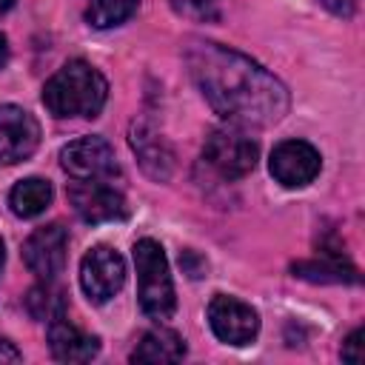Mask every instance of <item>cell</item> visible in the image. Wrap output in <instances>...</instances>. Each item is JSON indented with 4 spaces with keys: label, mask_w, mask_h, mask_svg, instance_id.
Wrapping results in <instances>:
<instances>
[{
    "label": "cell",
    "mask_w": 365,
    "mask_h": 365,
    "mask_svg": "<svg viewBox=\"0 0 365 365\" xmlns=\"http://www.w3.org/2000/svg\"><path fill=\"white\" fill-rule=\"evenodd\" d=\"M208 165L228 177V180H240L245 174L254 171L257 165V157H259V148L257 143L242 131V128H234V125H225V128H214L205 140V148H202Z\"/></svg>",
    "instance_id": "277c9868"
},
{
    "label": "cell",
    "mask_w": 365,
    "mask_h": 365,
    "mask_svg": "<svg viewBox=\"0 0 365 365\" xmlns=\"http://www.w3.org/2000/svg\"><path fill=\"white\" fill-rule=\"evenodd\" d=\"M140 0H88L86 6V20L94 29H111L125 23L137 11Z\"/></svg>",
    "instance_id": "ac0fdd59"
},
{
    "label": "cell",
    "mask_w": 365,
    "mask_h": 365,
    "mask_svg": "<svg viewBox=\"0 0 365 365\" xmlns=\"http://www.w3.org/2000/svg\"><path fill=\"white\" fill-rule=\"evenodd\" d=\"M319 151L305 140H285L271 151V174L285 188H302L319 174Z\"/></svg>",
    "instance_id": "9c48e42d"
},
{
    "label": "cell",
    "mask_w": 365,
    "mask_h": 365,
    "mask_svg": "<svg viewBox=\"0 0 365 365\" xmlns=\"http://www.w3.org/2000/svg\"><path fill=\"white\" fill-rule=\"evenodd\" d=\"M217 3L220 0H171L177 14H185V17H194V20L217 17Z\"/></svg>",
    "instance_id": "d6986e66"
},
{
    "label": "cell",
    "mask_w": 365,
    "mask_h": 365,
    "mask_svg": "<svg viewBox=\"0 0 365 365\" xmlns=\"http://www.w3.org/2000/svg\"><path fill=\"white\" fill-rule=\"evenodd\" d=\"M188 68L208 106L234 125H274L288 111L285 86L251 57L220 43H194Z\"/></svg>",
    "instance_id": "6da1fadb"
},
{
    "label": "cell",
    "mask_w": 365,
    "mask_h": 365,
    "mask_svg": "<svg viewBox=\"0 0 365 365\" xmlns=\"http://www.w3.org/2000/svg\"><path fill=\"white\" fill-rule=\"evenodd\" d=\"M68 202L86 222H111L128 214L125 197L111 180H74L68 185Z\"/></svg>",
    "instance_id": "8992f818"
},
{
    "label": "cell",
    "mask_w": 365,
    "mask_h": 365,
    "mask_svg": "<svg viewBox=\"0 0 365 365\" xmlns=\"http://www.w3.org/2000/svg\"><path fill=\"white\" fill-rule=\"evenodd\" d=\"M3 259H6V251H3V240H0V268H3Z\"/></svg>",
    "instance_id": "d4e9b609"
},
{
    "label": "cell",
    "mask_w": 365,
    "mask_h": 365,
    "mask_svg": "<svg viewBox=\"0 0 365 365\" xmlns=\"http://www.w3.org/2000/svg\"><path fill=\"white\" fill-rule=\"evenodd\" d=\"M108 83L86 60L66 63L43 88V106L54 117H97L106 106Z\"/></svg>",
    "instance_id": "7a4b0ae2"
},
{
    "label": "cell",
    "mask_w": 365,
    "mask_h": 365,
    "mask_svg": "<svg viewBox=\"0 0 365 365\" xmlns=\"http://www.w3.org/2000/svg\"><path fill=\"white\" fill-rule=\"evenodd\" d=\"M26 311L34 319H43V322H51V319L63 317L66 314L63 291L57 285H51V279H43V285H34L26 294Z\"/></svg>",
    "instance_id": "e0dca14e"
},
{
    "label": "cell",
    "mask_w": 365,
    "mask_h": 365,
    "mask_svg": "<svg viewBox=\"0 0 365 365\" xmlns=\"http://www.w3.org/2000/svg\"><path fill=\"white\" fill-rule=\"evenodd\" d=\"M0 362H20V351L6 339H0Z\"/></svg>",
    "instance_id": "7402d4cb"
},
{
    "label": "cell",
    "mask_w": 365,
    "mask_h": 365,
    "mask_svg": "<svg viewBox=\"0 0 365 365\" xmlns=\"http://www.w3.org/2000/svg\"><path fill=\"white\" fill-rule=\"evenodd\" d=\"M294 274L314 282H356V268L345 265L339 257H322V259H305L294 265Z\"/></svg>",
    "instance_id": "2e32d148"
},
{
    "label": "cell",
    "mask_w": 365,
    "mask_h": 365,
    "mask_svg": "<svg viewBox=\"0 0 365 365\" xmlns=\"http://www.w3.org/2000/svg\"><path fill=\"white\" fill-rule=\"evenodd\" d=\"M60 165L71 180H114L120 165L103 137H80L60 151Z\"/></svg>",
    "instance_id": "5b68a950"
},
{
    "label": "cell",
    "mask_w": 365,
    "mask_h": 365,
    "mask_svg": "<svg viewBox=\"0 0 365 365\" xmlns=\"http://www.w3.org/2000/svg\"><path fill=\"white\" fill-rule=\"evenodd\" d=\"M48 348L60 362H88L100 351V339L77 328L66 314L48 322Z\"/></svg>",
    "instance_id": "7c38bea8"
},
{
    "label": "cell",
    "mask_w": 365,
    "mask_h": 365,
    "mask_svg": "<svg viewBox=\"0 0 365 365\" xmlns=\"http://www.w3.org/2000/svg\"><path fill=\"white\" fill-rule=\"evenodd\" d=\"M134 265H137V297L140 308L151 319H168L177 308L174 282L168 271V259L157 240H137L134 242Z\"/></svg>",
    "instance_id": "3957f363"
},
{
    "label": "cell",
    "mask_w": 365,
    "mask_h": 365,
    "mask_svg": "<svg viewBox=\"0 0 365 365\" xmlns=\"http://www.w3.org/2000/svg\"><path fill=\"white\" fill-rule=\"evenodd\" d=\"M11 3H14V0H0V14H3V11H9V9H11Z\"/></svg>",
    "instance_id": "cb8c5ba5"
},
{
    "label": "cell",
    "mask_w": 365,
    "mask_h": 365,
    "mask_svg": "<svg viewBox=\"0 0 365 365\" xmlns=\"http://www.w3.org/2000/svg\"><path fill=\"white\" fill-rule=\"evenodd\" d=\"M331 14L336 17H354L356 9H359V0H319Z\"/></svg>",
    "instance_id": "ffe728a7"
},
{
    "label": "cell",
    "mask_w": 365,
    "mask_h": 365,
    "mask_svg": "<svg viewBox=\"0 0 365 365\" xmlns=\"http://www.w3.org/2000/svg\"><path fill=\"white\" fill-rule=\"evenodd\" d=\"M359 345H362V328H356V331L345 339V345H342V359H348V362H362Z\"/></svg>",
    "instance_id": "44dd1931"
},
{
    "label": "cell",
    "mask_w": 365,
    "mask_h": 365,
    "mask_svg": "<svg viewBox=\"0 0 365 365\" xmlns=\"http://www.w3.org/2000/svg\"><path fill=\"white\" fill-rule=\"evenodd\" d=\"M6 54H9V48H6V37L0 34V66L6 63Z\"/></svg>",
    "instance_id": "603a6c76"
},
{
    "label": "cell",
    "mask_w": 365,
    "mask_h": 365,
    "mask_svg": "<svg viewBox=\"0 0 365 365\" xmlns=\"http://www.w3.org/2000/svg\"><path fill=\"white\" fill-rule=\"evenodd\" d=\"M131 145H134V151H137L143 168H145L151 177H157V180H165V177H168V171H171V148H168L154 131H148L145 125H134V131H131Z\"/></svg>",
    "instance_id": "5bb4252c"
},
{
    "label": "cell",
    "mask_w": 365,
    "mask_h": 365,
    "mask_svg": "<svg viewBox=\"0 0 365 365\" xmlns=\"http://www.w3.org/2000/svg\"><path fill=\"white\" fill-rule=\"evenodd\" d=\"M9 202H11V211H14L17 217H37V214H43V211L51 205V185H48V180H43V177L20 180V182L11 188Z\"/></svg>",
    "instance_id": "9a60e30c"
},
{
    "label": "cell",
    "mask_w": 365,
    "mask_h": 365,
    "mask_svg": "<svg viewBox=\"0 0 365 365\" xmlns=\"http://www.w3.org/2000/svg\"><path fill=\"white\" fill-rule=\"evenodd\" d=\"M40 145L37 120L20 106H0V163H23Z\"/></svg>",
    "instance_id": "30bf717a"
},
{
    "label": "cell",
    "mask_w": 365,
    "mask_h": 365,
    "mask_svg": "<svg viewBox=\"0 0 365 365\" xmlns=\"http://www.w3.org/2000/svg\"><path fill=\"white\" fill-rule=\"evenodd\" d=\"M66 251H68V234L63 225L51 222L37 228L26 242H23V259L31 274L40 279H54L63 265H66Z\"/></svg>",
    "instance_id": "8fae6325"
},
{
    "label": "cell",
    "mask_w": 365,
    "mask_h": 365,
    "mask_svg": "<svg viewBox=\"0 0 365 365\" xmlns=\"http://www.w3.org/2000/svg\"><path fill=\"white\" fill-rule=\"evenodd\" d=\"M208 322H211V331L228 345H248L259 331L257 311L248 302L225 294H217L208 302Z\"/></svg>",
    "instance_id": "ba28073f"
},
{
    "label": "cell",
    "mask_w": 365,
    "mask_h": 365,
    "mask_svg": "<svg viewBox=\"0 0 365 365\" xmlns=\"http://www.w3.org/2000/svg\"><path fill=\"white\" fill-rule=\"evenodd\" d=\"M185 356V342L180 334L168 331V328H154L148 331L140 345L134 348L131 359L134 362H151V365H163V362H180Z\"/></svg>",
    "instance_id": "4fadbf2b"
},
{
    "label": "cell",
    "mask_w": 365,
    "mask_h": 365,
    "mask_svg": "<svg viewBox=\"0 0 365 365\" xmlns=\"http://www.w3.org/2000/svg\"><path fill=\"white\" fill-rule=\"evenodd\" d=\"M125 282V262L108 245H94L80 262V285L91 302H108Z\"/></svg>",
    "instance_id": "52a82bcc"
}]
</instances>
